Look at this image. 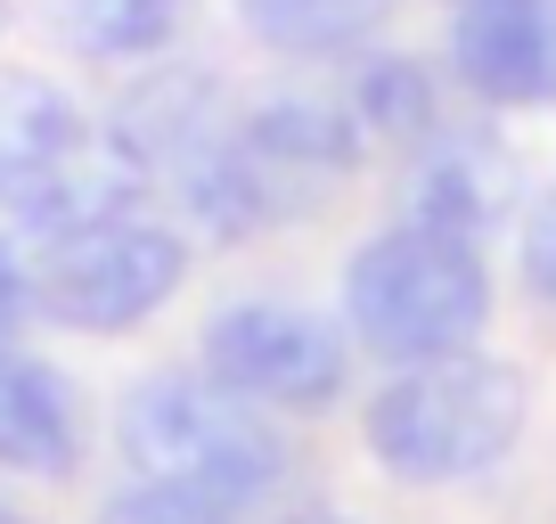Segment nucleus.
<instances>
[{
	"label": "nucleus",
	"mask_w": 556,
	"mask_h": 524,
	"mask_svg": "<svg viewBox=\"0 0 556 524\" xmlns=\"http://www.w3.org/2000/svg\"><path fill=\"white\" fill-rule=\"evenodd\" d=\"M205 377L245 394L254 410H336L352 394V336L287 296H238L205 320Z\"/></svg>",
	"instance_id": "obj_5"
},
{
	"label": "nucleus",
	"mask_w": 556,
	"mask_h": 524,
	"mask_svg": "<svg viewBox=\"0 0 556 524\" xmlns=\"http://www.w3.org/2000/svg\"><path fill=\"white\" fill-rule=\"evenodd\" d=\"M0 524H25V516H17V508H9V500H0Z\"/></svg>",
	"instance_id": "obj_19"
},
{
	"label": "nucleus",
	"mask_w": 556,
	"mask_h": 524,
	"mask_svg": "<svg viewBox=\"0 0 556 524\" xmlns=\"http://www.w3.org/2000/svg\"><path fill=\"white\" fill-rule=\"evenodd\" d=\"M491 320V271L483 246L442 238L417 222H384L344 262V336L377 361H442L467 352Z\"/></svg>",
	"instance_id": "obj_4"
},
{
	"label": "nucleus",
	"mask_w": 556,
	"mask_h": 524,
	"mask_svg": "<svg viewBox=\"0 0 556 524\" xmlns=\"http://www.w3.org/2000/svg\"><path fill=\"white\" fill-rule=\"evenodd\" d=\"M516 197H523L516 148L483 123H434L417 148H401V222L417 229L483 246L491 229H507Z\"/></svg>",
	"instance_id": "obj_7"
},
{
	"label": "nucleus",
	"mask_w": 556,
	"mask_h": 524,
	"mask_svg": "<svg viewBox=\"0 0 556 524\" xmlns=\"http://www.w3.org/2000/svg\"><path fill=\"white\" fill-rule=\"evenodd\" d=\"M451 74L483 107H548L556 99V0H458Z\"/></svg>",
	"instance_id": "obj_9"
},
{
	"label": "nucleus",
	"mask_w": 556,
	"mask_h": 524,
	"mask_svg": "<svg viewBox=\"0 0 556 524\" xmlns=\"http://www.w3.org/2000/svg\"><path fill=\"white\" fill-rule=\"evenodd\" d=\"M83 459V402L50 361L0 352V467L17 475H74Z\"/></svg>",
	"instance_id": "obj_10"
},
{
	"label": "nucleus",
	"mask_w": 556,
	"mask_h": 524,
	"mask_svg": "<svg viewBox=\"0 0 556 524\" xmlns=\"http://www.w3.org/2000/svg\"><path fill=\"white\" fill-rule=\"evenodd\" d=\"M25 320H34V287H25V271H0V352L17 345Z\"/></svg>",
	"instance_id": "obj_17"
},
{
	"label": "nucleus",
	"mask_w": 556,
	"mask_h": 524,
	"mask_svg": "<svg viewBox=\"0 0 556 524\" xmlns=\"http://www.w3.org/2000/svg\"><path fill=\"white\" fill-rule=\"evenodd\" d=\"M344 107H352L368 148H417L434 123H451L442 115V74L426 66V58H409V50L361 58L352 83H344Z\"/></svg>",
	"instance_id": "obj_11"
},
{
	"label": "nucleus",
	"mask_w": 556,
	"mask_h": 524,
	"mask_svg": "<svg viewBox=\"0 0 556 524\" xmlns=\"http://www.w3.org/2000/svg\"><path fill=\"white\" fill-rule=\"evenodd\" d=\"M361 157L368 140L352 123L344 90H270L173 180V197L189 213V229L229 246V238H262V229H287L312 205H328L361 173Z\"/></svg>",
	"instance_id": "obj_1"
},
{
	"label": "nucleus",
	"mask_w": 556,
	"mask_h": 524,
	"mask_svg": "<svg viewBox=\"0 0 556 524\" xmlns=\"http://www.w3.org/2000/svg\"><path fill=\"white\" fill-rule=\"evenodd\" d=\"M58 41L74 58H99V66H131V58H156L180 41L189 25V0H58Z\"/></svg>",
	"instance_id": "obj_12"
},
{
	"label": "nucleus",
	"mask_w": 556,
	"mask_h": 524,
	"mask_svg": "<svg viewBox=\"0 0 556 524\" xmlns=\"http://www.w3.org/2000/svg\"><path fill=\"white\" fill-rule=\"evenodd\" d=\"M189 271V238L148 213H123V222H99V229H74L58 238L50 254L34 262V312L58 320V328H90V336H115V328H139L148 312H164Z\"/></svg>",
	"instance_id": "obj_6"
},
{
	"label": "nucleus",
	"mask_w": 556,
	"mask_h": 524,
	"mask_svg": "<svg viewBox=\"0 0 556 524\" xmlns=\"http://www.w3.org/2000/svg\"><path fill=\"white\" fill-rule=\"evenodd\" d=\"M99 524H229L222 508H205V500H180V491H164V484H123L115 500L99 508Z\"/></svg>",
	"instance_id": "obj_16"
},
{
	"label": "nucleus",
	"mask_w": 556,
	"mask_h": 524,
	"mask_svg": "<svg viewBox=\"0 0 556 524\" xmlns=\"http://www.w3.org/2000/svg\"><path fill=\"white\" fill-rule=\"evenodd\" d=\"M516 271H523V296L540 312H556V180L523 205V229H516Z\"/></svg>",
	"instance_id": "obj_15"
},
{
	"label": "nucleus",
	"mask_w": 556,
	"mask_h": 524,
	"mask_svg": "<svg viewBox=\"0 0 556 524\" xmlns=\"http://www.w3.org/2000/svg\"><path fill=\"white\" fill-rule=\"evenodd\" d=\"M229 123H238V107H229V90L205 66H156V74H139V83H123V99L106 107L99 140L115 157H131L156 189H173Z\"/></svg>",
	"instance_id": "obj_8"
},
{
	"label": "nucleus",
	"mask_w": 556,
	"mask_h": 524,
	"mask_svg": "<svg viewBox=\"0 0 556 524\" xmlns=\"http://www.w3.org/2000/svg\"><path fill=\"white\" fill-rule=\"evenodd\" d=\"M523 410H532L523 369L467 345V352H442V361L393 369L361 410V442L401 484H467V475L500 467L516 451Z\"/></svg>",
	"instance_id": "obj_3"
},
{
	"label": "nucleus",
	"mask_w": 556,
	"mask_h": 524,
	"mask_svg": "<svg viewBox=\"0 0 556 524\" xmlns=\"http://www.w3.org/2000/svg\"><path fill=\"white\" fill-rule=\"evenodd\" d=\"M278 524H352V516H336V508H295V516H278Z\"/></svg>",
	"instance_id": "obj_18"
},
{
	"label": "nucleus",
	"mask_w": 556,
	"mask_h": 524,
	"mask_svg": "<svg viewBox=\"0 0 556 524\" xmlns=\"http://www.w3.org/2000/svg\"><path fill=\"white\" fill-rule=\"evenodd\" d=\"M123 459H131L139 484H164L180 500H205L222 516L262 508L287 475L295 451L270 426V410H254L245 394L213 385L205 369H156L123 394Z\"/></svg>",
	"instance_id": "obj_2"
},
{
	"label": "nucleus",
	"mask_w": 556,
	"mask_h": 524,
	"mask_svg": "<svg viewBox=\"0 0 556 524\" xmlns=\"http://www.w3.org/2000/svg\"><path fill=\"white\" fill-rule=\"evenodd\" d=\"M393 0H238L245 34L278 58H344L384 25Z\"/></svg>",
	"instance_id": "obj_13"
},
{
	"label": "nucleus",
	"mask_w": 556,
	"mask_h": 524,
	"mask_svg": "<svg viewBox=\"0 0 556 524\" xmlns=\"http://www.w3.org/2000/svg\"><path fill=\"white\" fill-rule=\"evenodd\" d=\"M90 140L83 107L41 74H0V164H58Z\"/></svg>",
	"instance_id": "obj_14"
}]
</instances>
